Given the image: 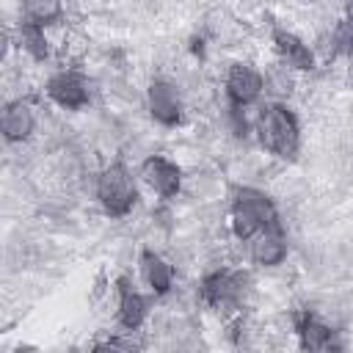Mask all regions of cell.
<instances>
[{
  "mask_svg": "<svg viewBox=\"0 0 353 353\" xmlns=\"http://www.w3.org/2000/svg\"><path fill=\"white\" fill-rule=\"evenodd\" d=\"M223 97L232 110H248L265 97V72L251 61L229 63L223 74Z\"/></svg>",
  "mask_w": 353,
  "mask_h": 353,
  "instance_id": "obj_4",
  "label": "cell"
},
{
  "mask_svg": "<svg viewBox=\"0 0 353 353\" xmlns=\"http://www.w3.org/2000/svg\"><path fill=\"white\" fill-rule=\"evenodd\" d=\"M279 223L273 199L259 188H237L229 201V232L234 240L248 243L262 229Z\"/></svg>",
  "mask_w": 353,
  "mask_h": 353,
  "instance_id": "obj_2",
  "label": "cell"
},
{
  "mask_svg": "<svg viewBox=\"0 0 353 353\" xmlns=\"http://www.w3.org/2000/svg\"><path fill=\"white\" fill-rule=\"evenodd\" d=\"M295 334H298V345L303 350H336V347H342V342L336 339L339 331H334L328 323H323L312 312L298 314Z\"/></svg>",
  "mask_w": 353,
  "mask_h": 353,
  "instance_id": "obj_14",
  "label": "cell"
},
{
  "mask_svg": "<svg viewBox=\"0 0 353 353\" xmlns=\"http://www.w3.org/2000/svg\"><path fill=\"white\" fill-rule=\"evenodd\" d=\"M295 69H290L287 63H281V61H273L268 69H265V94L270 97V99H287L290 94H292V88H295Z\"/></svg>",
  "mask_w": 353,
  "mask_h": 353,
  "instance_id": "obj_17",
  "label": "cell"
},
{
  "mask_svg": "<svg viewBox=\"0 0 353 353\" xmlns=\"http://www.w3.org/2000/svg\"><path fill=\"white\" fill-rule=\"evenodd\" d=\"M342 17L353 25V0H345V3H342Z\"/></svg>",
  "mask_w": 353,
  "mask_h": 353,
  "instance_id": "obj_20",
  "label": "cell"
},
{
  "mask_svg": "<svg viewBox=\"0 0 353 353\" xmlns=\"http://www.w3.org/2000/svg\"><path fill=\"white\" fill-rule=\"evenodd\" d=\"M342 61H345V80H347V85L353 88V50H350Z\"/></svg>",
  "mask_w": 353,
  "mask_h": 353,
  "instance_id": "obj_19",
  "label": "cell"
},
{
  "mask_svg": "<svg viewBox=\"0 0 353 353\" xmlns=\"http://www.w3.org/2000/svg\"><path fill=\"white\" fill-rule=\"evenodd\" d=\"M36 124H39V116H36V108H33L30 99L17 97V99H8L3 105L0 132H3L6 143H25V141H30L33 132H36Z\"/></svg>",
  "mask_w": 353,
  "mask_h": 353,
  "instance_id": "obj_10",
  "label": "cell"
},
{
  "mask_svg": "<svg viewBox=\"0 0 353 353\" xmlns=\"http://www.w3.org/2000/svg\"><path fill=\"white\" fill-rule=\"evenodd\" d=\"M94 196L108 218H127L138 204V179L121 160L108 163L97 174Z\"/></svg>",
  "mask_w": 353,
  "mask_h": 353,
  "instance_id": "obj_3",
  "label": "cell"
},
{
  "mask_svg": "<svg viewBox=\"0 0 353 353\" xmlns=\"http://www.w3.org/2000/svg\"><path fill=\"white\" fill-rule=\"evenodd\" d=\"M149 317V295L141 292L130 279L116 281V323L124 331H141Z\"/></svg>",
  "mask_w": 353,
  "mask_h": 353,
  "instance_id": "obj_12",
  "label": "cell"
},
{
  "mask_svg": "<svg viewBox=\"0 0 353 353\" xmlns=\"http://www.w3.org/2000/svg\"><path fill=\"white\" fill-rule=\"evenodd\" d=\"M287 254H290V245L281 223H273L248 240V259L256 268H279L287 259Z\"/></svg>",
  "mask_w": 353,
  "mask_h": 353,
  "instance_id": "obj_13",
  "label": "cell"
},
{
  "mask_svg": "<svg viewBox=\"0 0 353 353\" xmlns=\"http://www.w3.org/2000/svg\"><path fill=\"white\" fill-rule=\"evenodd\" d=\"M270 47H273V52H276V61L287 63V66L295 69V72H312V69L317 66V52H314V47L306 44L298 33H292V30H287V28H281V25H276V28L270 30Z\"/></svg>",
  "mask_w": 353,
  "mask_h": 353,
  "instance_id": "obj_9",
  "label": "cell"
},
{
  "mask_svg": "<svg viewBox=\"0 0 353 353\" xmlns=\"http://www.w3.org/2000/svg\"><path fill=\"white\" fill-rule=\"evenodd\" d=\"M44 97L61 110H83L91 102V85L83 72L61 66L44 80Z\"/></svg>",
  "mask_w": 353,
  "mask_h": 353,
  "instance_id": "obj_5",
  "label": "cell"
},
{
  "mask_svg": "<svg viewBox=\"0 0 353 353\" xmlns=\"http://www.w3.org/2000/svg\"><path fill=\"white\" fill-rule=\"evenodd\" d=\"M254 132L259 146L279 160H295L301 152V119L281 99H268L259 105Z\"/></svg>",
  "mask_w": 353,
  "mask_h": 353,
  "instance_id": "obj_1",
  "label": "cell"
},
{
  "mask_svg": "<svg viewBox=\"0 0 353 353\" xmlns=\"http://www.w3.org/2000/svg\"><path fill=\"white\" fill-rule=\"evenodd\" d=\"M146 110H149L154 124H160V127H179L182 119H185L182 91L171 80L154 77L146 85Z\"/></svg>",
  "mask_w": 353,
  "mask_h": 353,
  "instance_id": "obj_8",
  "label": "cell"
},
{
  "mask_svg": "<svg viewBox=\"0 0 353 353\" xmlns=\"http://www.w3.org/2000/svg\"><path fill=\"white\" fill-rule=\"evenodd\" d=\"M14 44L22 55H28L30 61L36 63H44L50 58V36H47V28L36 25V22H28L19 17L17 28H14Z\"/></svg>",
  "mask_w": 353,
  "mask_h": 353,
  "instance_id": "obj_15",
  "label": "cell"
},
{
  "mask_svg": "<svg viewBox=\"0 0 353 353\" xmlns=\"http://www.w3.org/2000/svg\"><path fill=\"white\" fill-rule=\"evenodd\" d=\"M328 50L331 58H345L353 50V25L345 17L328 30Z\"/></svg>",
  "mask_w": 353,
  "mask_h": 353,
  "instance_id": "obj_18",
  "label": "cell"
},
{
  "mask_svg": "<svg viewBox=\"0 0 353 353\" xmlns=\"http://www.w3.org/2000/svg\"><path fill=\"white\" fill-rule=\"evenodd\" d=\"M138 179L163 201H171L182 193V168L165 154H149L138 165Z\"/></svg>",
  "mask_w": 353,
  "mask_h": 353,
  "instance_id": "obj_7",
  "label": "cell"
},
{
  "mask_svg": "<svg viewBox=\"0 0 353 353\" xmlns=\"http://www.w3.org/2000/svg\"><path fill=\"white\" fill-rule=\"evenodd\" d=\"M19 17L41 28H52L63 19V0H22Z\"/></svg>",
  "mask_w": 353,
  "mask_h": 353,
  "instance_id": "obj_16",
  "label": "cell"
},
{
  "mask_svg": "<svg viewBox=\"0 0 353 353\" xmlns=\"http://www.w3.org/2000/svg\"><path fill=\"white\" fill-rule=\"evenodd\" d=\"M138 276L146 287V292L152 298H165L171 290H174V281H176V273H174V265L154 248H141L138 254Z\"/></svg>",
  "mask_w": 353,
  "mask_h": 353,
  "instance_id": "obj_11",
  "label": "cell"
},
{
  "mask_svg": "<svg viewBox=\"0 0 353 353\" xmlns=\"http://www.w3.org/2000/svg\"><path fill=\"white\" fill-rule=\"evenodd\" d=\"M243 295V273L237 270H210L201 276L199 281V298L204 306L215 309V312H226V309H237Z\"/></svg>",
  "mask_w": 353,
  "mask_h": 353,
  "instance_id": "obj_6",
  "label": "cell"
}]
</instances>
